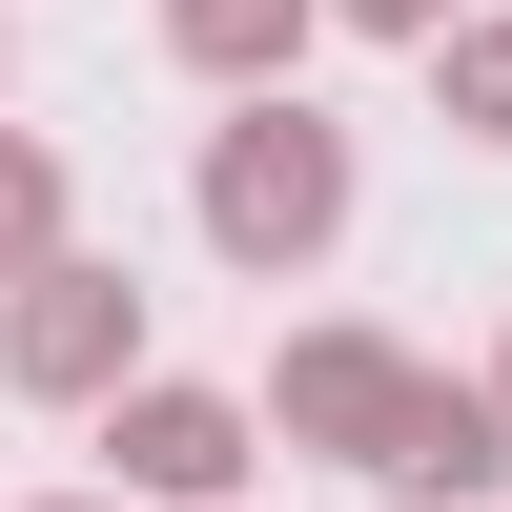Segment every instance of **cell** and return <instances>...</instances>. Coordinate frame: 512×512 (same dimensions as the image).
<instances>
[{
	"label": "cell",
	"instance_id": "obj_4",
	"mask_svg": "<svg viewBox=\"0 0 512 512\" xmlns=\"http://www.w3.org/2000/svg\"><path fill=\"white\" fill-rule=\"evenodd\" d=\"M390 410H410V349H390V328H287V369H267V410H246V431L369 472V451H390Z\"/></svg>",
	"mask_w": 512,
	"mask_h": 512
},
{
	"label": "cell",
	"instance_id": "obj_7",
	"mask_svg": "<svg viewBox=\"0 0 512 512\" xmlns=\"http://www.w3.org/2000/svg\"><path fill=\"white\" fill-rule=\"evenodd\" d=\"M82 246V205H62V144H41V123H0V287H41Z\"/></svg>",
	"mask_w": 512,
	"mask_h": 512
},
{
	"label": "cell",
	"instance_id": "obj_2",
	"mask_svg": "<svg viewBox=\"0 0 512 512\" xmlns=\"http://www.w3.org/2000/svg\"><path fill=\"white\" fill-rule=\"evenodd\" d=\"M0 390H41V410H123V390H144V287H123L103 246H62L41 287H0Z\"/></svg>",
	"mask_w": 512,
	"mask_h": 512
},
{
	"label": "cell",
	"instance_id": "obj_9",
	"mask_svg": "<svg viewBox=\"0 0 512 512\" xmlns=\"http://www.w3.org/2000/svg\"><path fill=\"white\" fill-rule=\"evenodd\" d=\"M328 21H349V41H410V62H431V41L472 21V0H328Z\"/></svg>",
	"mask_w": 512,
	"mask_h": 512
},
{
	"label": "cell",
	"instance_id": "obj_8",
	"mask_svg": "<svg viewBox=\"0 0 512 512\" xmlns=\"http://www.w3.org/2000/svg\"><path fill=\"white\" fill-rule=\"evenodd\" d=\"M431 103L472 123V144H512V21H492V0H472L451 41H431Z\"/></svg>",
	"mask_w": 512,
	"mask_h": 512
},
{
	"label": "cell",
	"instance_id": "obj_6",
	"mask_svg": "<svg viewBox=\"0 0 512 512\" xmlns=\"http://www.w3.org/2000/svg\"><path fill=\"white\" fill-rule=\"evenodd\" d=\"M328 41V0H164V62L226 82V103H287V62Z\"/></svg>",
	"mask_w": 512,
	"mask_h": 512
},
{
	"label": "cell",
	"instance_id": "obj_3",
	"mask_svg": "<svg viewBox=\"0 0 512 512\" xmlns=\"http://www.w3.org/2000/svg\"><path fill=\"white\" fill-rule=\"evenodd\" d=\"M246 390H185V369H144V390L103 410V512H246Z\"/></svg>",
	"mask_w": 512,
	"mask_h": 512
},
{
	"label": "cell",
	"instance_id": "obj_10",
	"mask_svg": "<svg viewBox=\"0 0 512 512\" xmlns=\"http://www.w3.org/2000/svg\"><path fill=\"white\" fill-rule=\"evenodd\" d=\"M21 512H103V492H21Z\"/></svg>",
	"mask_w": 512,
	"mask_h": 512
},
{
	"label": "cell",
	"instance_id": "obj_11",
	"mask_svg": "<svg viewBox=\"0 0 512 512\" xmlns=\"http://www.w3.org/2000/svg\"><path fill=\"white\" fill-rule=\"evenodd\" d=\"M492 410H512V349H492Z\"/></svg>",
	"mask_w": 512,
	"mask_h": 512
},
{
	"label": "cell",
	"instance_id": "obj_5",
	"mask_svg": "<svg viewBox=\"0 0 512 512\" xmlns=\"http://www.w3.org/2000/svg\"><path fill=\"white\" fill-rule=\"evenodd\" d=\"M369 492H390V512H492V492H512V410H492V369H410Z\"/></svg>",
	"mask_w": 512,
	"mask_h": 512
},
{
	"label": "cell",
	"instance_id": "obj_1",
	"mask_svg": "<svg viewBox=\"0 0 512 512\" xmlns=\"http://www.w3.org/2000/svg\"><path fill=\"white\" fill-rule=\"evenodd\" d=\"M349 185H369V164H349V123H328L308 82L205 123V246H226L246 287H308L328 246H349Z\"/></svg>",
	"mask_w": 512,
	"mask_h": 512
}]
</instances>
